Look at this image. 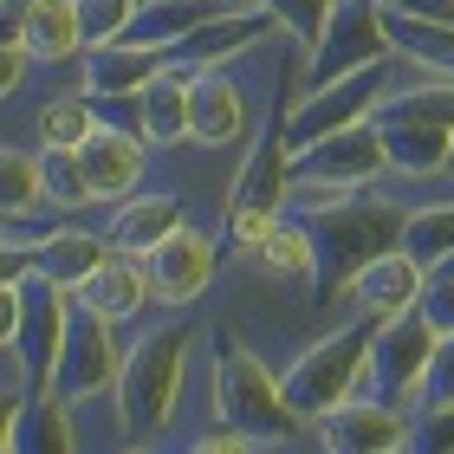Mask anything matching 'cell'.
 Here are the masks:
<instances>
[{
    "label": "cell",
    "instance_id": "obj_25",
    "mask_svg": "<svg viewBox=\"0 0 454 454\" xmlns=\"http://www.w3.org/2000/svg\"><path fill=\"white\" fill-rule=\"evenodd\" d=\"M46 208V182H39V156L0 143V221H27Z\"/></svg>",
    "mask_w": 454,
    "mask_h": 454
},
{
    "label": "cell",
    "instance_id": "obj_16",
    "mask_svg": "<svg viewBox=\"0 0 454 454\" xmlns=\"http://www.w3.org/2000/svg\"><path fill=\"white\" fill-rule=\"evenodd\" d=\"M130 105H137V130L150 150H182L189 143V72L182 66H162Z\"/></svg>",
    "mask_w": 454,
    "mask_h": 454
},
{
    "label": "cell",
    "instance_id": "obj_34",
    "mask_svg": "<svg viewBox=\"0 0 454 454\" xmlns=\"http://www.w3.org/2000/svg\"><path fill=\"white\" fill-rule=\"evenodd\" d=\"M27 46H0V105H7V98L20 91V78H27Z\"/></svg>",
    "mask_w": 454,
    "mask_h": 454
},
{
    "label": "cell",
    "instance_id": "obj_33",
    "mask_svg": "<svg viewBox=\"0 0 454 454\" xmlns=\"http://www.w3.org/2000/svg\"><path fill=\"white\" fill-rule=\"evenodd\" d=\"M416 448H454V409H422Z\"/></svg>",
    "mask_w": 454,
    "mask_h": 454
},
{
    "label": "cell",
    "instance_id": "obj_12",
    "mask_svg": "<svg viewBox=\"0 0 454 454\" xmlns=\"http://www.w3.org/2000/svg\"><path fill=\"white\" fill-rule=\"evenodd\" d=\"M78 162H85L91 201H123V195H137L143 169H150V143H143V130H123V123L98 117V130L78 143Z\"/></svg>",
    "mask_w": 454,
    "mask_h": 454
},
{
    "label": "cell",
    "instance_id": "obj_29",
    "mask_svg": "<svg viewBox=\"0 0 454 454\" xmlns=\"http://www.w3.org/2000/svg\"><path fill=\"white\" fill-rule=\"evenodd\" d=\"M416 409H454V332H442L435 350H428V370H422Z\"/></svg>",
    "mask_w": 454,
    "mask_h": 454
},
{
    "label": "cell",
    "instance_id": "obj_10",
    "mask_svg": "<svg viewBox=\"0 0 454 454\" xmlns=\"http://www.w3.org/2000/svg\"><path fill=\"white\" fill-rule=\"evenodd\" d=\"M312 435L338 454H383V448H416V422L409 409L396 403H377V396H350L338 409H325L312 422Z\"/></svg>",
    "mask_w": 454,
    "mask_h": 454
},
{
    "label": "cell",
    "instance_id": "obj_6",
    "mask_svg": "<svg viewBox=\"0 0 454 454\" xmlns=\"http://www.w3.org/2000/svg\"><path fill=\"white\" fill-rule=\"evenodd\" d=\"M389 176V150L377 123H344L332 137H312L286 156V189H364V182Z\"/></svg>",
    "mask_w": 454,
    "mask_h": 454
},
{
    "label": "cell",
    "instance_id": "obj_11",
    "mask_svg": "<svg viewBox=\"0 0 454 454\" xmlns=\"http://www.w3.org/2000/svg\"><path fill=\"white\" fill-rule=\"evenodd\" d=\"M247 137V85L227 66L189 72V143L195 150H227Z\"/></svg>",
    "mask_w": 454,
    "mask_h": 454
},
{
    "label": "cell",
    "instance_id": "obj_22",
    "mask_svg": "<svg viewBox=\"0 0 454 454\" xmlns=\"http://www.w3.org/2000/svg\"><path fill=\"white\" fill-rule=\"evenodd\" d=\"M105 254H111V240L85 234V227H52V234H39V273H52L66 293H78V286L105 266Z\"/></svg>",
    "mask_w": 454,
    "mask_h": 454
},
{
    "label": "cell",
    "instance_id": "obj_32",
    "mask_svg": "<svg viewBox=\"0 0 454 454\" xmlns=\"http://www.w3.org/2000/svg\"><path fill=\"white\" fill-rule=\"evenodd\" d=\"M416 305H422V318L435 325V332H454V273H428Z\"/></svg>",
    "mask_w": 454,
    "mask_h": 454
},
{
    "label": "cell",
    "instance_id": "obj_2",
    "mask_svg": "<svg viewBox=\"0 0 454 454\" xmlns=\"http://www.w3.org/2000/svg\"><path fill=\"white\" fill-rule=\"evenodd\" d=\"M370 123L383 130L389 176H442L448 143H454V78H416V85L389 91Z\"/></svg>",
    "mask_w": 454,
    "mask_h": 454
},
{
    "label": "cell",
    "instance_id": "obj_36",
    "mask_svg": "<svg viewBox=\"0 0 454 454\" xmlns=\"http://www.w3.org/2000/svg\"><path fill=\"white\" fill-rule=\"evenodd\" d=\"M448 176H454V143H448Z\"/></svg>",
    "mask_w": 454,
    "mask_h": 454
},
{
    "label": "cell",
    "instance_id": "obj_30",
    "mask_svg": "<svg viewBox=\"0 0 454 454\" xmlns=\"http://www.w3.org/2000/svg\"><path fill=\"white\" fill-rule=\"evenodd\" d=\"M143 0H78V20H85V46H105V39L130 33Z\"/></svg>",
    "mask_w": 454,
    "mask_h": 454
},
{
    "label": "cell",
    "instance_id": "obj_20",
    "mask_svg": "<svg viewBox=\"0 0 454 454\" xmlns=\"http://www.w3.org/2000/svg\"><path fill=\"white\" fill-rule=\"evenodd\" d=\"M182 215H189V201L169 195V189H156V195H123V208H117V221H111V247L143 260L162 234H176V227H182Z\"/></svg>",
    "mask_w": 454,
    "mask_h": 454
},
{
    "label": "cell",
    "instance_id": "obj_28",
    "mask_svg": "<svg viewBox=\"0 0 454 454\" xmlns=\"http://www.w3.org/2000/svg\"><path fill=\"white\" fill-rule=\"evenodd\" d=\"M247 7H260L299 52H312L318 39H325V27H332V7H338V0H247Z\"/></svg>",
    "mask_w": 454,
    "mask_h": 454
},
{
    "label": "cell",
    "instance_id": "obj_7",
    "mask_svg": "<svg viewBox=\"0 0 454 454\" xmlns=\"http://www.w3.org/2000/svg\"><path fill=\"white\" fill-rule=\"evenodd\" d=\"M117 370H123L117 325L98 312V305H85V299L72 293V305H66V338H59V357H52L46 389H52V396H66V403H85V396H98V389L117 383Z\"/></svg>",
    "mask_w": 454,
    "mask_h": 454
},
{
    "label": "cell",
    "instance_id": "obj_13",
    "mask_svg": "<svg viewBox=\"0 0 454 454\" xmlns=\"http://www.w3.org/2000/svg\"><path fill=\"white\" fill-rule=\"evenodd\" d=\"M422 286H428V273H422V260L416 254H403V247H377L357 273H350V305L357 312H370V318H396V312H409V305L422 299Z\"/></svg>",
    "mask_w": 454,
    "mask_h": 454
},
{
    "label": "cell",
    "instance_id": "obj_18",
    "mask_svg": "<svg viewBox=\"0 0 454 454\" xmlns=\"http://www.w3.org/2000/svg\"><path fill=\"white\" fill-rule=\"evenodd\" d=\"M78 409L66 396H52V389H33L27 403L13 409V422H7V454H46V448H78L85 435L72 428Z\"/></svg>",
    "mask_w": 454,
    "mask_h": 454
},
{
    "label": "cell",
    "instance_id": "obj_24",
    "mask_svg": "<svg viewBox=\"0 0 454 454\" xmlns=\"http://www.w3.org/2000/svg\"><path fill=\"white\" fill-rule=\"evenodd\" d=\"M396 247L422 260V273H435V266L454 254V201H422V208H403Z\"/></svg>",
    "mask_w": 454,
    "mask_h": 454
},
{
    "label": "cell",
    "instance_id": "obj_17",
    "mask_svg": "<svg viewBox=\"0 0 454 454\" xmlns=\"http://www.w3.org/2000/svg\"><path fill=\"white\" fill-rule=\"evenodd\" d=\"M20 46H27L33 66H72V59L85 52V20H78V0H27Z\"/></svg>",
    "mask_w": 454,
    "mask_h": 454
},
{
    "label": "cell",
    "instance_id": "obj_5",
    "mask_svg": "<svg viewBox=\"0 0 454 454\" xmlns=\"http://www.w3.org/2000/svg\"><path fill=\"white\" fill-rule=\"evenodd\" d=\"M435 338H442V332L422 318V305H409V312H396V318H377V338H370L357 396L416 409V389H422V370H428V350H435Z\"/></svg>",
    "mask_w": 454,
    "mask_h": 454
},
{
    "label": "cell",
    "instance_id": "obj_23",
    "mask_svg": "<svg viewBox=\"0 0 454 454\" xmlns=\"http://www.w3.org/2000/svg\"><path fill=\"white\" fill-rule=\"evenodd\" d=\"M240 7V0H143L137 20H130V39H150V46H176L189 39L195 27H208L215 13Z\"/></svg>",
    "mask_w": 454,
    "mask_h": 454
},
{
    "label": "cell",
    "instance_id": "obj_26",
    "mask_svg": "<svg viewBox=\"0 0 454 454\" xmlns=\"http://www.w3.org/2000/svg\"><path fill=\"white\" fill-rule=\"evenodd\" d=\"M39 130V150H78L91 130H98V111H91V91H66V98H46L33 117Z\"/></svg>",
    "mask_w": 454,
    "mask_h": 454
},
{
    "label": "cell",
    "instance_id": "obj_15",
    "mask_svg": "<svg viewBox=\"0 0 454 454\" xmlns=\"http://www.w3.org/2000/svg\"><path fill=\"white\" fill-rule=\"evenodd\" d=\"M66 305L72 293L59 286L52 273H33L20 279V350H27V364L39 370V389L52 377V357H59V338H66Z\"/></svg>",
    "mask_w": 454,
    "mask_h": 454
},
{
    "label": "cell",
    "instance_id": "obj_4",
    "mask_svg": "<svg viewBox=\"0 0 454 454\" xmlns=\"http://www.w3.org/2000/svg\"><path fill=\"white\" fill-rule=\"evenodd\" d=\"M215 416L240 422L247 435H260V448L286 442V428L299 422L293 409H286V396H279V377L260 364V350H247L227 332H221V357H215Z\"/></svg>",
    "mask_w": 454,
    "mask_h": 454
},
{
    "label": "cell",
    "instance_id": "obj_14",
    "mask_svg": "<svg viewBox=\"0 0 454 454\" xmlns=\"http://www.w3.org/2000/svg\"><path fill=\"white\" fill-rule=\"evenodd\" d=\"M85 66V91L91 98H137L150 78L169 66V46H150V39H105V46H85L78 52Z\"/></svg>",
    "mask_w": 454,
    "mask_h": 454
},
{
    "label": "cell",
    "instance_id": "obj_35",
    "mask_svg": "<svg viewBox=\"0 0 454 454\" xmlns=\"http://www.w3.org/2000/svg\"><path fill=\"white\" fill-rule=\"evenodd\" d=\"M7 338H20V279L0 286V344Z\"/></svg>",
    "mask_w": 454,
    "mask_h": 454
},
{
    "label": "cell",
    "instance_id": "obj_27",
    "mask_svg": "<svg viewBox=\"0 0 454 454\" xmlns=\"http://www.w3.org/2000/svg\"><path fill=\"white\" fill-rule=\"evenodd\" d=\"M39 182H46V208H59V215L91 208V182H85L78 150H39Z\"/></svg>",
    "mask_w": 454,
    "mask_h": 454
},
{
    "label": "cell",
    "instance_id": "obj_3",
    "mask_svg": "<svg viewBox=\"0 0 454 454\" xmlns=\"http://www.w3.org/2000/svg\"><path fill=\"white\" fill-rule=\"evenodd\" d=\"M370 338H377V318L357 312L350 325H338V332H325L318 344H305L293 364H286V377H279V396L286 409L312 428L325 409H338L357 396V383H364V357H370Z\"/></svg>",
    "mask_w": 454,
    "mask_h": 454
},
{
    "label": "cell",
    "instance_id": "obj_8",
    "mask_svg": "<svg viewBox=\"0 0 454 454\" xmlns=\"http://www.w3.org/2000/svg\"><path fill=\"white\" fill-rule=\"evenodd\" d=\"M389 52V33H383V0H338L332 7V27L312 52H305V91L332 85V78L370 66V59Z\"/></svg>",
    "mask_w": 454,
    "mask_h": 454
},
{
    "label": "cell",
    "instance_id": "obj_9",
    "mask_svg": "<svg viewBox=\"0 0 454 454\" xmlns=\"http://www.w3.org/2000/svg\"><path fill=\"white\" fill-rule=\"evenodd\" d=\"M143 273H150V299L162 305V312H182V305H195V299L215 286V273H221L215 234H201V227L182 221L176 234H162L150 254H143Z\"/></svg>",
    "mask_w": 454,
    "mask_h": 454
},
{
    "label": "cell",
    "instance_id": "obj_19",
    "mask_svg": "<svg viewBox=\"0 0 454 454\" xmlns=\"http://www.w3.org/2000/svg\"><path fill=\"white\" fill-rule=\"evenodd\" d=\"M78 299L85 305H98V312H105L111 325H130L143 305H150V273H143V260L137 254H105V266H98V273L78 286Z\"/></svg>",
    "mask_w": 454,
    "mask_h": 454
},
{
    "label": "cell",
    "instance_id": "obj_21",
    "mask_svg": "<svg viewBox=\"0 0 454 454\" xmlns=\"http://www.w3.org/2000/svg\"><path fill=\"white\" fill-rule=\"evenodd\" d=\"M254 266L266 279H312L318 273V234H312V221L286 208L273 227H266V240L254 247Z\"/></svg>",
    "mask_w": 454,
    "mask_h": 454
},
{
    "label": "cell",
    "instance_id": "obj_1",
    "mask_svg": "<svg viewBox=\"0 0 454 454\" xmlns=\"http://www.w3.org/2000/svg\"><path fill=\"white\" fill-rule=\"evenodd\" d=\"M189 350L195 332L189 325H156L123 350L117 370V416H123V442H162L182 409V383H189Z\"/></svg>",
    "mask_w": 454,
    "mask_h": 454
},
{
    "label": "cell",
    "instance_id": "obj_31",
    "mask_svg": "<svg viewBox=\"0 0 454 454\" xmlns=\"http://www.w3.org/2000/svg\"><path fill=\"white\" fill-rule=\"evenodd\" d=\"M39 266V234H20V221H0V286L27 279Z\"/></svg>",
    "mask_w": 454,
    "mask_h": 454
}]
</instances>
